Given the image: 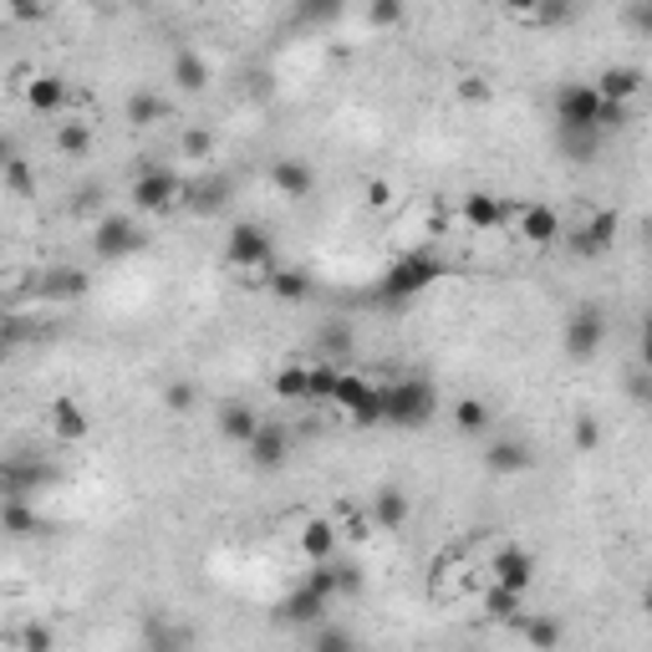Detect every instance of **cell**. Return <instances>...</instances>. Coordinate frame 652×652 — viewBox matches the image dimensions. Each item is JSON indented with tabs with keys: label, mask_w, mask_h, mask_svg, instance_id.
<instances>
[{
	"label": "cell",
	"mask_w": 652,
	"mask_h": 652,
	"mask_svg": "<svg viewBox=\"0 0 652 652\" xmlns=\"http://www.w3.org/2000/svg\"><path fill=\"white\" fill-rule=\"evenodd\" d=\"M444 270H449V266H444L434 251H408V255H398V260L387 266V276L378 281V302H387V306L413 302V296H423L429 285L444 281Z\"/></svg>",
	"instance_id": "cell-1"
},
{
	"label": "cell",
	"mask_w": 652,
	"mask_h": 652,
	"mask_svg": "<svg viewBox=\"0 0 652 652\" xmlns=\"http://www.w3.org/2000/svg\"><path fill=\"white\" fill-rule=\"evenodd\" d=\"M378 387H383V423H393V429H423V423H434L438 393L429 378H393V383H378Z\"/></svg>",
	"instance_id": "cell-2"
},
{
	"label": "cell",
	"mask_w": 652,
	"mask_h": 652,
	"mask_svg": "<svg viewBox=\"0 0 652 652\" xmlns=\"http://www.w3.org/2000/svg\"><path fill=\"white\" fill-rule=\"evenodd\" d=\"M179 194H184V179L164 164H149L138 168L128 204H133V215H168V209H179Z\"/></svg>",
	"instance_id": "cell-3"
},
{
	"label": "cell",
	"mask_w": 652,
	"mask_h": 652,
	"mask_svg": "<svg viewBox=\"0 0 652 652\" xmlns=\"http://www.w3.org/2000/svg\"><path fill=\"white\" fill-rule=\"evenodd\" d=\"M56 485V464H47L41 453H11L0 459V500H31L36 489Z\"/></svg>",
	"instance_id": "cell-4"
},
{
	"label": "cell",
	"mask_w": 652,
	"mask_h": 652,
	"mask_svg": "<svg viewBox=\"0 0 652 652\" xmlns=\"http://www.w3.org/2000/svg\"><path fill=\"white\" fill-rule=\"evenodd\" d=\"M270 255H276V240H270L266 225H255V219H240V225H230L225 260H230L234 270H260V266H270Z\"/></svg>",
	"instance_id": "cell-5"
},
{
	"label": "cell",
	"mask_w": 652,
	"mask_h": 652,
	"mask_svg": "<svg viewBox=\"0 0 652 652\" xmlns=\"http://www.w3.org/2000/svg\"><path fill=\"white\" fill-rule=\"evenodd\" d=\"M606 342V311L602 306H576L566 317V332H561V347H566L571 362H586V357H597Z\"/></svg>",
	"instance_id": "cell-6"
},
{
	"label": "cell",
	"mask_w": 652,
	"mask_h": 652,
	"mask_svg": "<svg viewBox=\"0 0 652 652\" xmlns=\"http://www.w3.org/2000/svg\"><path fill=\"white\" fill-rule=\"evenodd\" d=\"M617 230H622L617 209H597L586 225H571V230H561V234H566V245L576 260H602V255L617 245Z\"/></svg>",
	"instance_id": "cell-7"
},
{
	"label": "cell",
	"mask_w": 652,
	"mask_h": 652,
	"mask_svg": "<svg viewBox=\"0 0 652 652\" xmlns=\"http://www.w3.org/2000/svg\"><path fill=\"white\" fill-rule=\"evenodd\" d=\"M92 251H98V260H123V255H138V251H143L138 215H123V209L102 215L98 230H92Z\"/></svg>",
	"instance_id": "cell-8"
},
{
	"label": "cell",
	"mask_w": 652,
	"mask_h": 652,
	"mask_svg": "<svg viewBox=\"0 0 652 652\" xmlns=\"http://www.w3.org/2000/svg\"><path fill=\"white\" fill-rule=\"evenodd\" d=\"M602 92L591 82H566L555 92V128H597Z\"/></svg>",
	"instance_id": "cell-9"
},
{
	"label": "cell",
	"mask_w": 652,
	"mask_h": 652,
	"mask_svg": "<svg viewBox=\"0 0 652 652\" xmlns=\"http://www.w3.org/2000/svg\"><path fill=\"white\" fill-rule=\"evenodd\" d=\"M245 459H251L260 474L285 469V459H291V434H285V423H260L251 434V444H245Z\"/></svg>",
	"instance_id": "cell-10"
},
{
	"label": "cell",
	"mask_w": 652,
	"mask_h": 652,
	"mask_svg": "<svg viewBox=\"0 0 652 652\" xmlns=\"http://www.w3.org/2000/svg\"><path fill=\"white\" fill-rule=\"evenodd\" d=\"M489 581L515 586V591L530 597V586H536V555L525 551V546H500V551L489 555Z\"/></svg>",
	"instance_id": "cell-11"
},
{
	"label": "cell",
	"mask_w": 652,
	"mask_h": 652,
	"mask_svg": "<svg viewBox=\"0 0 652 652\" xmlns=\"http://www.w3.org/2000/svg\"><path fill=\"white\" fill-rule=\"evenodd\" d=\"M230 194H234V184L225 179V174H204V179L184 184L179 204H184L189 215H225V204H230Z\"/></svg>",
	"instance_id": "cell-12"
},
{
	"label": "cell",
	"mask_w": 652,
	"mask_h": 652,
	"mask_svg": "<svg viewBox=\"0 0 652 652\" xmlns=\"http://www.w3.org/2000/svg\"><path fill=\"white\" fill-rule=\"evenodd\" d=\"M47 429H51L56 444H82V438L92 434V419H87V408L77 398H51Z\"/></svg>",
	"instance_id": "cell-13"
},
{
	"label": "cell",
	"mask_w": 652,
	"mask_h": 652,
	"mask_svg": "<svg viewBox=\"0 0 652 652\" xmlns=\"http://www.w3.org/2000/svg\"><path fill=\"white\" fill-rule=\"evenodd\" d=\"M327 597H321L317 586H296V591H285V602H281V622L285 627H317L321 617H327Z\"/></svg>",
	"instance_id": "cell-14"
},
{
	"label": "cell",
	"mask_w": 652,
	"mask_h": 652,
	"mask_svg": "<svg viewBox=\"0 0 652 652\" xmlns=\"http://www.w3.org/2000/svg\"><path fill=\"white\" fill-rule=\"evenodd\" d=\"M530 464H536V453H530L525 438H489V449H485L489 474H525Z\"/></svg>",
	"instance_id": "cell-15"
},
{
	"label": "cell",
	"mask_w": 652,
	"mask_h": 652,
	"mask_svg": "<svg viewBox=\"0 0 652 652\" xmlns=\"http://www.w3.org/2000/svg\"><path fill=\"white\" fill-rule=\"evenodd\" d=\"M408 515H413V504H408V489H398V485H383L378 495H372V525L378 530H402L408 525Z\"/></svg>",
	"instance_id": "cell-16"
},
{
	"label": "cell",
	"mask_w": 652,
	"mask_h": 652,
	"mask_svg": "<svg viewBox=\"0 0 652 652\" xmlns=\"http://www.w3.org/2000/svg\"><path fill=\"white\" fill-rule=\"evenodd\" d=\"M561 215H555L551 204H520V234L530 240V245H555L561 240Z\"/></svg>",
	"instance_id": "cell-17"
},
{
	"label": "cell",
	"mask_w": 652,
	"mask_h": 652,
	"mask_svg": "<svg viewBox=\"0 0 652 652\" xmlns=\"http://www.w3.org/2000/svg\"><path fill=\"white\" fill-rule=\"evenodd\" d=\"M26 107L41 117L62 113L67 107V77H56V72H41V77H31L26 82Z\"/></svg>",
	"instance_id": "cell-18"
},
{
	"label": "cell",
	"mask_w": 652,
	"mask_h": 652,
	"mask_svg": "<svg viewBox=\"0 0 652 652\" xmlns=\"http://www.w3.org/2000/svg\"><path fill=\"white\" fill-rule=\"evenodd\" d=\"M87 270L82 266H56V270H47V276H41V285H36V291H41V296H47V302H77V296H87Z\"/></svg>",
	"instance_id": "cell-19"
},
{
	"label": "cell",
	"mask_w": 652,
	"mask_h": 652,
	"mask_svg": "<svg viewBox=\"0 0 652 652\" xmlns=\"http://www.w3.org/2000/svg\"><path fill=\"white\" fill-rule=\"evenodd\" d=\"M260 429V413H255L251 402H219V438H230V444H251V434Z\"/></svg>",
	"instance_id": "cell-20"
},
{
	"label": "cell",
	"mask_w": 652,
	"mask_h": 652,
	"mask_svg": "<svg viewBox=\"0 0 652 652\" xmlns=\"http://www.w3.org/2000/svg\"><path fill=\"white\" fill-rule=\"evenodd\" d=\"M602 143H606L602 128H555V149L566 153L571 164H591L602 153Z\"/></svg>",
	"instance_id": "cell-21"
},
{
	"label": "cell",
	"mask_w": 652,
	"mask_h": 652,
	"mask_svg": "<svg viewBox=\"0 0 652 652\" xmlns=\"http://www.w3.org/2000/svg\"><path fill=\"white\" fill-rule=\"evenodd\" d=\"M459 215H464L469 230H500L504 215H510V204L495 200V194H469V200L459 204Z\"/></svg>",
	"instance_id": "cell-22"
},
{
	"label": "cell",
	"mask_w": 652,
	"mask_h": 652,
	"mask_svg": "<svg viewBox=\"0 0 652 652\" xmlns=\"http://www.w3.org/2000/svg\"><path fill=\"white\" fill-rule=\"evenodd\" d=\"M270 184L281 189L285 200H306L311 194V164H302V158H281V164H270Z\"/></svg>",
	"instance_id": "cell-23"
},
{
	"label": "cell",
	"mask_w": 652,
	"mask_h": 652,
	"mask_svg": "<svg viewBox=\"0 0 652 652\" xmlns=\"http://www.w3.org/2000/svg\"><path fill=\"white\" fill-rule=\"evenodd\" d=\"M168 77H174V87H179L184 98H200L204 87H209V62H204L200 51H179V56H174V72H168Z\"/></svg>",
	"instance_id": "cell-24"
},
{
	"label": "cell",
	"mask_w": 652,
	"mask_h": 652,
	"mask_svg": "<svg viewBox=\"0 0 652 652\" xmlns=\"http://www.w3.org/2000/svg\"><path fill=\"white\" fill-rule=\"evenodd\" d=\"M41 530V515H36L31 500H0V536L11 540H26Z\"/></svg>",
	"instance_id": "cell-25"
},
{
	"label": "cell",
	"mask_w": 652,
	"mask_h": 652,
	"mask_svg": "<svg viewBox=\"0 0 652 652\" xmlns=\"http://www.w3.org/2000/svg\"><path fill=\"white\" fill-rule=\"evenodd\" d=\"M591 87H597L602 98H612V102H632L637 92H642V67H606Z\"/></svg>",
	"instance_id": "cell-26"
},
{
	"label": "cell",
	"mask_w": 652,
	"mask_h": 652,
	"mask_svg": "<svg viewBox=\"0 0 652 652\" xmlns=\"http://www.w3.org/2000/svg\"><path fill=\"white\" fill-rule=\"evenodd\" d=\"M302 555L306 561H332L336 555V525L332 520H306L302 525Z\"/></svg>",
	"instance_id": "cell-27"
},
{
	"label": "cell",
	"mask_w": 652,
	"mask_h": 652,
	"mask_svg": "<svg viewBox=\"0 0 652 652\" xmlns=\"http://www.w3.org/2000/svg\"><path fill=\"white\" fill-rule=\"evenodd\" d=\"M453 423H459V434L480 438V434H489V423H495V408H489L485 398H459V402H453Z\"/></svg>",
	"instance_id": "cell-28"
},
{
	"label": "cell",
	"mask_w": 652,
	"mask_h": 652,
	"mask_svg": "<svg viewBox=\"0 0 652 652\" xmlns=\"http://www.w3.org/2000/svg\"><path fill=\"white\" fill-rule=\"evenodd\" d=\"M368 387H372V378L368 372H351V368H342L336 372V387H332V408H342V413H351V408H357V402L368 398Z\"/></svg>",
	"instance_id": "cell-29"
},
{
	"label": "cell",
	"mask_w": 652,
	"mask_h": 652,
	"mask_svg": "<svg viewBox=\"0 0 652 652\" xmlns=\"http://www.w3.org/2000/svg\"><path fill=\"white\" fill-rule=\"evenodd\" d=\"M485 612L495 622H515L520 612H525V591H515V586H500V581H489L485 586Z\"/></svg>",
	"instance_id": "cell-30"
},
{
	"label": "cell",
	"mask_w": 652,
	"mask_h": 652,
	"mask_svg": "<svg viewBox=\"0 0 652 652\" xmlns=\"http://www.w3.org/2000/svg\"><path fill=\"white\" fill-rule=\"evenodd\" d=\"M515 627H520V637H525L530 648H546V652L561 648V622H555V617H540V612H530V617H525V612H520Z\"/></svg>",
	"instance_id": "cell-31"
},
{
	"label": "cell",
	"mask_w": 652,
	"mask_h": 652,
	"mask_svg": "<svg viewBox=\"0 0 652 652\" xmlns=\"http://www.w3.org/2000/svg\"><path fill=\"white\" fill-rule=\"evenodd\" d=\"M336 372H342V362H332V357H317V362H306V402H327V398H332Z\"/></svg>",
	"instance_id": "cell-32"
},
{
	"label": "cell",
	"mask_w": 652,
	"mask_h": 652,
	"mask_svg": "<svg viewBox=\"0 0 652 652\" xmlns=\"http://www.w3.org/2000/svg\"><path fill=\"white\" fill-rule=\"evenodd\" d=\"M164 113H168V102L158 92H133L128 98V123L133 128H153V123H164Z\"/></svg>",
	"instance_id": "cell-33"
},
{
	"label": "cell",
	"mask_w": 652,
	"mask_h": 652,
	"mask_svg": "<svg viewBox=\"0 0 652 652\" xmlns=\"http://www.w3.org/2000/svg\"><path fill=\"white\" fill-rule=\"evenodd\" d=\"M270 296L306 302V296H311V276H306V270H276V276H270Z\"/></svg>",
	"instance_id": "cell-34"
},
{
	"label": "cell",
	"mask_w": 652,
	"mask_h": 652,
	"mask_svg": "<svg viewBox=\"0 0 652 652\" xmlns=\"http://www.w3.org/2000/svg\"><path fill=\"white\" fill-rule=\"evenodd\" d=\"M56 149L67 158H87L92 153V128L87 123H56Z\"/></svg>",
	"instance_id": "cell-35"
},
{
	"label": "cell",
	"mask_w": 652,
	"mask_h": 652,
	"mask_svg": "<svg viewBox=\"0 0 652 652\" xmlns=\"http://www.w3.org/2000/svg\"><path fill=\"white\" fill-rule=\"evenodd\" d=\"M0 184L11 189V194H21V200H31V194H36V168H31V164H26V158H21V153H16L11 164L0 168Z\"/></svg>",
	"instance_id": "cell-36"
},
{
	"label": "cell",
	"mask_w": 652,
	"mask_h": 652,
	"mask_svg": "<svg viewBox=\"0 0 652 652\" xmlns=\"http://www.w3.org/2000/svg\"><path fill=\"white\" fill-rule=\"evenodd\" d=\"M276 398L281 402H306V362H291V368L276 372Z\"/></svg>",
	"instance_id": "cell-37"
},
{
	"label": "cell",
	"mask_w": 652,
	"mask_h": 652,
	"mask_svg": "<svg viewBox=\"0 0 652 652\" xmlns=\"http://www.w3.org/2000/svg\"><path fill=\"white\" fill-rule=\"evenodd\" d=\"M571 16H576V0H540L536 11H530V26H540V31H555V26H566Z\"/></svg>",
	"instance_id": "cell-38"
},
{
	"label": "cell",
	"mask_w": 652,
	"mask_h": 652,
	"mask_svg": "<svg viewBox=\"0 0 652 652\" xmlns=\"http://www.w3.org/2000/svg\"><path fill=\"white\" fill-rule=\"evenodd\" d=\"M347 419L357 423V429H378V423H383V387L372 383V387H368V398L357 402V408H351Z\"/></svg>",
	"instance_id": "cell-39"
},
{
	"label": "cell",
	"mask_w": 652,
	"mask_h": 652,
	"mask_svg": "<svg viewBox=\"0 0 652 652\" xmlns=\"http://www.w3.org/2000/svg\"><path fill=\"white\" fill-rule=\"evenodd\" d=\"M179 153H184L189 164H204V158L215 153V138H209V128H189L184 143H179Z\"/></svg>",
	"instance_id": "cell-40"
},
{
	"label": "cell",
	"mask_w": 652,
	"mask_h": 652,
	"mask_svg": "<svg viewBox=\"0 0 652 652\" xmlns=\"http://www.w3.org/2000/svg\"><path fill=\"white\" fill-rule=\"evenodd\" d=\"M627 107H632V102L602 98V107H597V128H602V133H622V128H627Z\"/></svg>",
	"instance_id": "cell-41"
},
{
	"label": "cell",
	"mask_w": 652,
	"mask_h": 652,
	"mask_svg": "<svg viewBox=\"0 0 652 652\" xmlns=\"http://www.w3.org/2000/svg\"><path fill=\"white\" fill-rule=\"evenodd\" d=\"M194 402H200V393L189 383H168L164 387V408L168 413H194Z\"/></svg>",
	"instance_id": "cell-42"
},
{
	"label": "cell",
	"mask_w": 652,
	"mask_h": 652,
	"mask_svg": "<svg viewBox=\"0 0 652 652\" xmlns=\"http://www.w3.org/2000/svg\"><path fill=\"white\" fill-rule=\"evenodd\" d=\"M311 642H317L321 652H347L351 648V632H342V627H327V617H321L317 632H311Z\"/></svg>",
	"instance_id": "cell-43"
},
{
	"label": "cell",
	"mask_w": 652,
	"mask_h": 652,
	"mask_svg": "<svg viewBox=\"0 0 652 652\" xmlns=\"http://www.w3.org/2000/svg\"><path fill=\"white\" fill-rule=\"evenodd\" d=\"M332 571H336V597H357L362 591V571L351 566V561H336L332 555Z\"/></svg>",
	"instance_id": "cell-44"
},
{
	"label": "cell",
	"mask_w": 652,
	"mask_h": 652,
	"mask_svg": "<svg viewBox=\"0 0 652 652\" xmlns=\"http://www.w3.org/2000/svg\"><path fill=\"white\" fill-rule=\"evenodd\" d=\"M5 11H11L21 26H36V21L47 16V0H5Z\"/></svg>",
	"instance_id": "cell-45"
},
{
	"label": "cell",
	"mask_w": 652,
	"mask_h": 652,
	"mask_svg": "<svg viewBox=\"0 0 652 652\" xmlns=\"http://www.w3.org/2000/svg\"><path fill=\"white\" fill-rule=\"evenodd\" d=\"M368 16L378 26H398L402 21V0H368Z\"/></svg>",
	"instance_id": "cell-46"
},
{
	"label": "cell",
	"mask_w": 652,
	"mask_h": 652,
	"mask_svg": "<svg viewBox=\"0 0 652 652\" xmlns=\"http://www.w3.org/2000/svg\"><path fill=\"white\" fill-rule=\"evenodd\" d=\"M597 444H602V423H597V419H576V449L591 453Z\"/></svg>",
	"instance_id": "cell-47"
},
{
	"label": "cell",
	"mask_w": 652,
	"mask_h": 652,
	"mask_svg": "<svg viewBox=\"0 0 652 652\" xmlns=\"http://www.w3.org/2000/svg\"><path fill=\"white\" fill-rule=\"evenodd\" d=\"M51 642H56V632H51V627H41V622H31V627L21 632V648H31V652H47Z\"/></svg>",
	"instance_id": "cell-48"
},
{
	"label": "cell",
	"mask_w": 652,
	"mask_h": 652,
	"mask_svg": "<svg viewBox=\"0 0 652 652\" xmlns=\"http://www.w3.org/2000/svg\"><path fill=\"white\" fill-rule=\"evenodd\" d=\"M627 393H632V402H648V398H652L648 368H632V378H627Z\"/></svg>",
	"instance_id": "cell-49"
},
{
	"label": "cell",
	"mask_w": 652,
	"mask_h": 652,
	"mask_svg": "<svg viewBox=\"0 0 652 652\" xmlns=\"http://www.w3.org/2000/svg\"><path fill=\"white\" fill-rule=\"evenodd\" d=\"M504 5V16H515V21H525V26H530V11H536L540 0H500Z\"/></svg>",
	"instance_id": "cell-50"
},
{
	"label": "cell",
	"mask_w": 652,
	"mask_h": 652,
	"mask_svg": "<svg viewBox=\"0 0 652 652\" xmlns=\"http://www.w3.org/2000/svg\"><path fill=\"white\" fill-rule=\"evenodd\" d=\"M632 26L637 31H652V0H632Z\"/></svg>",
	"instance_id": "cell-51"
},
{
	"label": "cell",
	"mask_w": 652,
	"mask_h": 652,
	"mask_svg": "<svg viewBox=\"0 0 652 652\" xmlns=\"http://www.w3.org/2000/svg\"><path fill=\"white\" fill-rule=\"evenodd\" d=\"M306 11H311V16H336L342 0H306Z\"/></svg>",
	"instance_id": "cell-52"
},
{
	"label": "cell",
	"mask_w": 652,
	"mask_h": 652,
	"mask_svg": "<svg viewBox=\"0 0 652 652\" xmlns=\"http://www.w3.org/2000/svg\"><path fill=\"white\" fill-rule=\"evenodd\" d=\"M464 98H469V102H485V98H489V87L480 82V77H469V82H464Z\"/></svg>",
	"instance_id": "cell-53"
},
{
	"label": "cell",
	"mask_w": 652,
	"mask_h": 652,
	"mask_svg": "<svg viewBox=\"0 0 652 652\" xmlns=\"http://www.w3.org/2000/svg\"><path fill=\"white\" fill-rule=\"evenodd\" d=\"M368 204H372V209H383V204H387V184H368Z\"/></svg>",
	"instance_id": "cell-54"
},
{
	"label": "cell",
	"mask_w": 652,
	"mask_h": 652,
	"mask_svg": "<svg viewBox=\"0 0 652 652\" xmlns=\"http://www.w3.org/2000/svg\"><path fill=\"white\" fill-rule=\"evenodd\" d=\"M11 158H16V143H11V138H5V133H0V168H5V164H11Z\"/></svg>",
	"instance_id": "cell-55"
},
{
	"label": "cell",
	"mask_w": 652,
	"mask_h": 652,
	"mask_svg": "<svg viewBox=\"0 0 652 652\" xmlns=\"http://www.w3.org/2000/svg\"><path fill=\"white\" fill-rule=\"evenodd\" d=\"M5 327H11V317H5V306H0V332H5Z\"/></svg>",
	"instance_id": "cell-56"
},
{
	"label": "cell",
	"mask_w": 652,
	"mask_h": 652,
	"mask_svg": "<svg viewBox=\"0 0 652 652\" xmlns=\"http://www.w3.org/2000/svg\"><path fill=\"white\" fill-rule=\"evenodd\" d=\"M82 5H107V0H82Z\"/></svg>",
	"instance_id": "cell-57"
},
{
	"label": "cell",
	"mask_w": 652,
	"mask_h": 652,
	"mask_svg": "<svg viewBox=\"0 0 652 652\" xmlns=\"http://www.w3.org/2000/svg\"><path fill=\"white\" fill-rule=\"evenodd\" d=\"M0 357H5V342H0Z\"/></svg>",
	"instance_id": "cell-58"
},
{
	"label": "cell",
	"mask_w": 652,
	"mask_h": 652,
	"mask_svg": "<svg viewBox=\"0 0 652 652\" xmlns=\"http://www.w3.org/2000/svg\"><path fill=\"white\" fill-rule=\"evenodd\" d=\"M138 5H149V0H138Z\"/></svg>",
	"instance_id": "cell-59"
}]
</instances>
